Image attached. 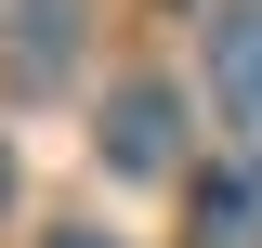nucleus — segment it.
<instances>
[{
	"mask_svg": "<svg viewBox=\"0 0 262 248\" xmlns=\"http://www.w3.org/2000/svg\"><path fill=\"white\" fill-rule=\"evenodd\" d=\"M53 248H118V235H53Z\"/></svg>",
	"mask_w": 262,
	"mask_h": 248,
	"instance_id": "obj_5",
	"label": "nucleus"
},
{
	"mask_svg": "<svg viewBox=\"0 0 262 248\" xmlns=\"http://www.w3.org/2000/svg\"><path fill=\"white\" fill-rule=\"evenodd\" d=\"M196 235H210V248H249L262 235V157H236V170L196 183Z\"/></svg>",
	"mask_w": 262,
	"mask_h": 248,
	"instance_id": "obj_2",
	"label": "nucleus"
},
{
	"mask_svg": "<svg viewBox=\"0 0 262 248\" xmlns=\"http://www.w3.org/2000/svg\"><path fill=\"white\" fill-rule=\"evenodd\" d=\"M223 105H236V118H262V0H236V13H223Z\"/></svg>",
	"mask_w": 262,
	"mask_h": 248,
	"instance_id": "obj_4",
	"label": "nucleus"
},
{
	"mask_svg": "<svg viewBox=\"0 0 262 248\" xmlns=\"http://www.w3.org/2000/svg\"><path fill=\"white\" fill-rule=\"evenodd\" d=\"M105 157H118V170H170V92L158 79H131V92L105 105Z\"/></svg>",
	"mask_w": 262,
	"mask_h": 248,
	"instance_id": "obj_1",
	"label": "nucleus"
},
{
	"mask_svg": "<svg viewBox=\"0 0 262 248\" xmlns=\"http://www.w3.org/2000/svg\"><path fill=\"white\" fill-rule=\"evenodd\" d=\"M0 196H13V157H0Z\"/></svg>",
	"mask_w": 262,
	"mask_h": 248,
	"instance_id": "obj_6",
	"label": "nucleus"
},
{
	"mask_svg": "<svg viewBox=\"0 0 262 248\" xmlns=\"http://www.w3.org/2000/svg\"><path fill=\"white\" fill-rule=\"evenodd\" d=\"M13 79H27V92L66 79V0H27V13H13Z\"/></svg>",
	"mask_w": 262,
	"mask_h": 248,
	"instance_id": "obj_3",
	"label": "nucleus"
}]
</instances>
